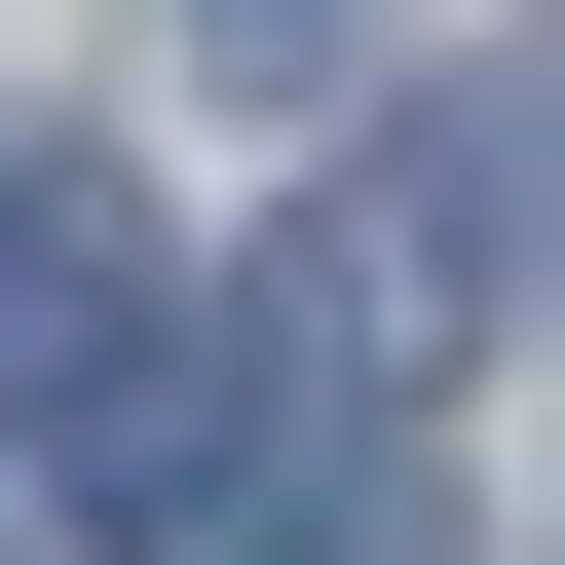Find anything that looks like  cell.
<instances>
[{
  "label": "cell",
  "mask_w": 565,
  "mask_h": 565,
  "mask_svg": "<svg viewBox=\"0 0 565 565\" xmlns=\"http://www.w3.org/2000/svg\"><path fill=\"white\" fill-rule=\"evenodd\" d=\"M527 76H415L377 151H340V226H302V377H452V340H527Z\"/></svg>",
  "instance_id": "cell-1"
},
{
  "label": "cell",
  "mask_w": 565,
  "mask_h": 565,
  "mask_svg": "<svg viewBox=\"0 0 565 565\" xmlns=\"http://www.w3.org/2000/svg\"><path fill=\"white\" fill-rule=\"evenodd\" d=\"M39 527H76V565H189V527H264V340L189 302V264H151V302L39 377Z\"/></svg>",
  "instance_id": "cell-2"
},
{
  "label": "cell",
  "mask_w": 565,
  "mask_h": 565,
  "mask_svg": "<svg viewBox=\"0 0 565 565\" xmlns=\"http://www.w3.org/2000/svg\"><path fill=\"white\" fill-rule=\"evenodd\" d=\"M151 302V226H114V151H39V114H0V415H39L76 340Z\"/></svg>",
  "instance_id": "cell-3"
},
{
  "label": "cell",
  "mask_w": 565,
  "mask_h": 565,
  "mask_svg": "<svg viewBox=\"0 0 565 565\" xmlns=\"http://www.w3.org/2000/svg\"><path fill=\"white\" fill-rule=\"evenodd\" d=\"M189 39H226V76H377V0H189Z\"/></svg>",
  "instance_id": "cell-4"
}]
</instances>
